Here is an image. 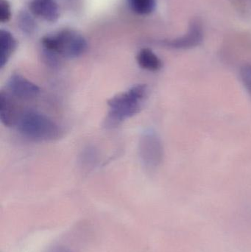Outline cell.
<instances>
[{
  "instance_id": "obj_1",
  "label": "cell",
  "mask_w": 251,
  "mask_h": 252,
  "mask_svg": "<svg viewBox=\"0 0 251 252\" xmlns=\"http://www.w3.org/2000/svg\"><path fill=\"white\" fill-rule=\"evenodd\" d=\"M148 88L145 84H137L123 93L112 97L108 101L107 124H122L139 113L147 100Z\"/></svg>"
},
{
  "instance_id": "obj_2",
  "label": "cell",
  "mask_w": 251,
  "mask_h": 252,
  "mask_svg": "<svg viewBox=\"0 0 251 252\" xmlns=\"http://www.w3.org/2000/svg\"><path fill=\"white\" fill-rule=\"evenodd\" d=\"M41 45L46 57L53 64L57 56L76 59L84 55L88 48L85 38L72 30H63L46 35L41 39Z\"/></svg>"
},
{
  "instance_id": "obj_3",
  "label": "cell",
  "mask_w": 251,
  "mask_h": 252,
  "mask_svg": "<svg viewBox=\"0 0 251 252\" xmlns=\"http://www.w3.org/2000/svg\"><path fill=\"white\" fill-rule=\"evenodd\" d=\"M16 126L23 136L37 142H50L61 136L62 130L59 126L37 111L28 110L21 114Z\"/></svg>"
},
{
  "instance_id": "obj_4",
  "label": "cell",
  "mask_w": 251,
  "mask_h": 252,
  "mask_svg": "<svg viewBox=\"0 0 251 252\" xmlns=\"http://www.w3.org/2000/svg\"><path fill=\"white\" fill-rule=\"evenodd\" d=\"M139 155L144 167L155 169L163 161L164 147L159 135L153 130L143 132L139 142Z\"/></svg>"
},
{
  "instance_id": "obj_5",
  "label": "cell",
  "mask_w": 251,
  "mask_h": 252,
  "mask_svg": "<svg viewBox=\"0 0 251 252\" xmlns=\"http://www.w3.org/2000/svg\"><path fill=\"white\" fill-rule=\"evenodd\" d=\"M7 87L12 94L21 100H31L39 94L36 84L19 74H13L9 78Z\"/></svg>"
},
{
  "instance_id": "obj_6",
  "label": "cell",
  "mask_w": 251,
  "mask_h": 252,
  "mask_svg": "<svg viewBox=\"0 0 251 252\" xmlns=\"http://www.w3.org/2000/svg\"><path fill=\"white\" fill-rule=\"evenodd\" d=\"M203 34L201 25L197 21L192 22L185 35L175 39L164 41V45L172 49L187 50L197 47L203 41Z\"/></svg>"
},
{
  "instance_id": "obj_7",
  "label": "cell",
  "mask_w": 251,
  "mask_h": 252,
  "mask_svg": "<svg viewBox=\"0 0 251 252\" xmlns=\"http://www.w3.org/2000/svg\"><path fill=\"white\" fill-rule=\"evenodd\" d=\"M29 9L34 16L50 22H56L60 15L58 6L55 0H30Z\"/></svg>"
},
{
  "instance_id": "obj_8",
  "label": "cell",
  "mask_w": 251,
  "mask_h": 252,
  "mask_svg": "<svg viewBox=\"0 0 251 252\" xmlns=\"http://www.w3.org/2000/svg\"><path fill=\"white\" fill-rule=\"evenodd\" d=\"M20 115H18L16 105L7 93H0V121L7 127L16 126Z\"/></svg>"
},
{
  "instance_id": "obj_9",
  "label": "cell",
  "mask_w": 251,
  "mask_h": 252,
  "mask_svg": "<svg viewBox=\"0 0 251 252\" xmlns=\"http://www.w3.org/2000/svg\"><path fill=\"white\" fill-rule=\"evenodd\" d=\"M16 40L13 37V34L10 33L6 30H1L0 32V69H2L16 48Z\"/></svg>"
},
{
  "instance_id": "obj_10",
  "label": "cell",
  "mask_w": 251,
  "mask_h": 252,
  "mask_svg": "<svg viewBox=\"0 0 251 252\" xmlns=\"http://www.w3.org/2000/svg\"><path fill=\"white\" fill-rule=\"evenodd\" d=\"M137 61L140 67L150 72L160 70L163 66L160 58L149 48L141 49L137 54Z\"/></svg>"
},
{
  "instance_id": "obj_11",
  "label": "cell",
  "mask_w": 251,
  "mask_h": 252,
  "mask_svg": "<svg viewBox=\"0 0 251 252\" xmlns=\"http://www.w3.org/2000/svg\"><path fill=\"white\" fill-rule=\"evenodd\" d=\"M128 6L138 15H149L154 11L156 0H127Z\"/></svg>"
},
{
  "instance_id": "obj_12",
  "label": "cell",
  "mask_w": 251,
  "mask_h": 252,
  "mask_svg": "<svg viewBox=\"0 0 251 252\" xmlns=\"http://www.w3.org/2000/svg\"><path fill=\"white\" fill-rule=\"evenodd\" d=\"M19 25L21 30L27 34L32 33L36 28L33 19L26 12H22L19 15Z\"/></svg>"
},
{
  "instance_id": "obj_13",
  "label": "cell",
  "mask_w": 251,
  "mask_h": 252,
  "mask_svg": "<svg viewBox=\"0 0 251 252\" xmlns=\"http://www.w3.org/2000/svg\"><path fill=\"white\" fill-rule=\"evenodd\" d=\"M240 78L243 85L251 96V64L243 65L240 69Z\"/></svg>"
},
{
  "instance_id": "obj_14",
  "label": "cell",
  "mask_w": 251,
  "mask_h": 252,
  "mask_svg": "<svg viewBox=\"0 0 251 252\" xmlns=\"http://www.w3.org/2000/svg\"><path fill=\"white\" fill-rule=\"evenodd\" d=\"M11 18V8L7 0H0V20L7 22Z\"/></svg>"
},
{
  "instance_id": "obj_15",
  "label": "cell",
  "mask_w": 251,
  "mask_h": 252,
  "mask_svg": "<svg viewBox=\"0 0 251 252\" xmlns=\"http://www.w3.org/2000/svg\"><path fill=\"white\" fill-rule=\"evenodd\" d=\"M48 252H72L66 247H56L49 250Z\"/></svg>"
}]
</instances>
